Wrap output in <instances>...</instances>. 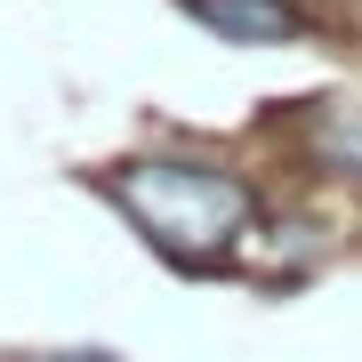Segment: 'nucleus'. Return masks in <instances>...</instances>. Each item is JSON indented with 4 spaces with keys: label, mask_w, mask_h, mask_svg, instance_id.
Returning a JSON list of instances; mask_svg holds the SVG:
<instances>
[{
    "label": "nucleus",
    "mask_w": 362,
    "mask_h": 362,
    "mask_svg": "<svg viewBox=\"0 0 362 362\" xmlns=\"http://www.w3.org/2000/svg\"><path fill=\"white\" fill-rule=\"evenodd\" d=\"M105 194L177 266H218L250 233V185L218 161H129L105 177Z\"/></svg>",
    "instance_id": "nucleus-1"
},
{
    "label": "nucleus",
    "mask_w": 362,
    "mask_h": 362,
    "mask_svg": "<svg viewBox=\"0 0 362 362\" xmlns=\"http://www.w3.org/2000/svg\"><path fill=\"white\" fill-rule=\"evenodd\" d=\"M322 153L346 161V169H362V105H330V113H322Z\"/></svg>",
    "instance_id": "nucleus-3"
},
{
    "label": "nucleus",
    "mask_w": 362,
    "mask_h": 362,
    "mask_svg": "<svg viewBox=\"0 0 362 362\" xmlns=\"http://www.w3.org/2000/svg\"><path fill=\"white\" fill-rule=\"evenodd\" d=\"M49 362H113V354H49Z\"/></svg>",
    "instance_id": "nucleus-4"
},
{
    "label": "nucleus",
    "mask_w": 362,
    "mask_h": 362,
    "mask_svg": "<svg viewBox=\"0 0 362 362\" xmlns=\"http://www.w3.org/2000/svg\"><path fill=\"white\" fill-rule=\"evenodd\" d=\"M202 33L233 40V49H290V40H314V16L298 0H177Z\"/></svg>",
    "instance_id": "nucleus-2"
}]
</instances>
